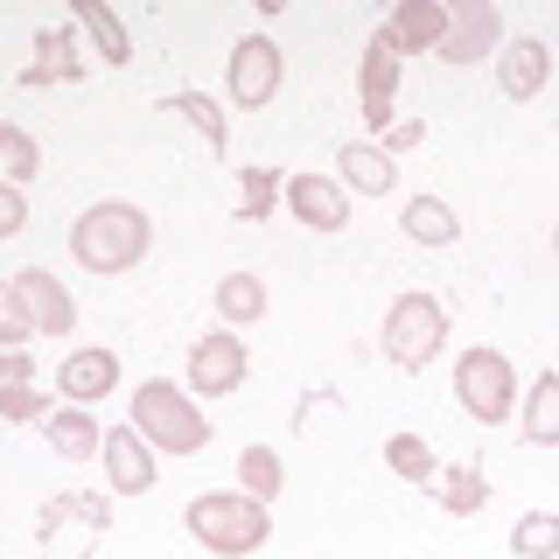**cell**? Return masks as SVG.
Masks as SVG:
<instances>
[{"instance_id":"22","label":"cell","mask_w":559,"mask_h":559,"mask_svg":"<svg viewBox=\"0 0 559 559\" xmlns=\"http://www.w3.org/2000/svg\"><path fill=\"white\" fill-rule=\"evenodd\" d=\"M259 314H266V280L259 273H224L217 280V322L245 329V322H259Z\"/></svg>"},{"instance_id":"5","label":"cell","mask_w":559,"mask_h":559,"mask_svg":"<svg viewBox=\"0 0 559 559\" xmlns=\"http://www.w3.org/2000/svg\"><path fill=\"white\" fill-rule=\"evenodd\" d=\"M441 349H448V308L433 301V294L413 287L384 308V357H392L399 371H427Z\"/></svg>"},{"instance_id":"4","label":"cell","mask_w":559,"mask_h":559,"mask_svg":"<svg viewBox=\"0 0 559 559\" xmlns=\"http://www.w3.org/2000/svg\"><path fill=\"white\" fill-rule=\"evenodd\" d=\"M454 399H462V413L476 419V427H503V419L518 413V364L489 343L462 349V357H454Z\"/></svg>"},{"instance_id":"35","label":"cell","mask_w":559,"mask_h":559,"mask_svg":"<svg viewBox=\"0 0 559 559\" xmlns=\"http://www.w3.org/2000/svg\"><path fill=\"white\" fill-rule=\"evenodd\" d=\"M552 252H559V231H552Z\"/></svg>"},{"instance_id":"21","label":"cell","mask_w":559,"mask_h":559,"mask_svg":"<svg viewBox=\"0 0 559 559\" xmlns=\"http://www.w3.org/2000/svg\"><path fill=\"white\" fill-rule=\"evenodd\" d=\"M524 441L559 448V371H538L532 392H524Z\"/></svg>"},{"instance_id":"9","label":"cell","mask_w":559,"mask_h":559,"mask_svg":"<svg viewBox=\"0 0 559 559\" xmlns=\"http://www.w3.org/2000/svg\"><path fill=\"white\" fill-rule=\"evenodd\" d=\"M14 301H22L35 336H70V329H78V301H70V287L49 266H22V273H14Z\"/></svg>"},{"instance_id":"8","label":"cell","mask_w":559,"mask_h":559,"mask_svg":"<svg viewBox=\"0 0 559 559\" xmlns=\"http://www.w3.org/2000/svg\"><path fill=\"white\" fill-rule=\"evenodd\" d=\"M357 92H364V127L392 133V98H399V43L392 28H371L364 43V70H357Z\"/></svg>"},{"instance_id":"3","label":"cell","mask_w":559,"mask_h":559,"mask_svg":"<svg viewBox=\"0 0 559 559\" xmlns=\"http://www.w3.org/2000/svg\"><path fill=\"white\" fill-rule=\"evenodd\" d=\"M133 433L154 454H203L210 448V419L189 392H175L168 378H147L133 392Z\"/></svg>"},{"instance_id":"23","label":"cell","mask_w":559,"mask_h":559,"mask_svg":"<svg viewBox=\"0 0 559 559\" xmlns=\"http://www.w3.org/2000/svg\"><path fill=\"white\" fill-rule=\"evenodd\" d=\"M78 84L84 78V63L78 57H70V35L63 28H35V63L22 70V84Z\"/></svg>"},{"instance_id":"32","label":"cell","mask_w":559,"mask_h":559,"mask_svg":"<svg viewBox=\"0 0 559 559\" xmlns=\"http://www.w3.org/2000/svg\"><path fill=\"white\" fill-rule=\"evenodd\" d=\"M28 336H35V329H28L22 301H14V280H0V349H22Z\"/></svg>"},{"instance_id":"12","label":"cell","mask_w":559,"mask_h":559,"mask_svg":"<svg viewBox=\"0 0 559 559\" xmlns=\"http://www.w3.org/2000/svg\"><path fill=\"white\" fill-rule=\"evenodd\" d=\"M98 462H105V483H112V497H147V489H154V448L140 441L133 427H112V433H105Z\"/></svg>"},{"instance_id":"28","label":"cell","mask_w":559,"mask_h":559,"mask_svg":"<svg viewBox=\"0 0 559 559\" xmlns=\"http://www.w3.org/2000/svg\"><path fill=\"white\" fill-rule=\"evenodd\" d=\"M384 468H392L399 483H433L441 476V462H433V448L419 441V433H392V441H384Z\"/></svg>"},{"instance_id":"30","label":"cell","mask_w":559,"mask_h":559,"mask_svg":"<svg viewBox=\"0 0 559 559\" xmlns=\"http://www.w3.org/2000/svg\"><path fill=\"white\" fill-rule=\"evenodd\" d=\"M238 182H245V197H238V217L245 224H266L273 217V203H280V168H238Z\"/></svg>"},{"instance_id":"17","label":"cell","mask_w":559,"mask_h":559,"mask_svg":"<svg viewBox=\"0 0 559 559\" xmlns=\"http://www.w3.org/2000/svg\"><path fill=\"white\" fill-rule=\"evenodd\" d=\"M43 441L57 448L63 462H84V454L105 448V433H98L92 406H49V413H43Z\"/></svg>"},{"instance_id":"14","label":"cell","mask_w":559,"mask_h":559,"mask_svg":"<svg viewBox=\"0 0 559 559\" xmlns=\"http://www.w3.org/2000/svg\"><path fill=\"white\" fill-rule=\"evenodd\" d=\"M112 384H119L112 349H70V357L57 364V392L70 399V406H92V399H105Z\"/></svg>"},{"instance_id":"1","label":"cell","mask_w":559,"mask_h":559,"mask_svg":"<svg viewBox=\"0 0 559 559\" xmlns=\"http://www.w3.org/2000/svg\"><path fill=\"white\" fill-rule=\"evenodd\" d=\"M154 245V224L140 203H92L78 224H70V259H78L84 273H133L140 259H147Z\"/></svg>"},{"instance_id":"25","label":"cell","mask_w":559,"mask_h":559,"mask_svg":"<svg viewBox=\"0 0 559 559\" xmlns=\"http://www.w3.org/2000/svg\"><path fill=\"white\" fill-rule=\"evenodd\" d=\"M399 224H406V238H413V245H454V238H462V217H454L441 197H413Z\"/></svg>"},{"instance_id":"34","label":"cell","mask_w":559,"mask_h":559,"mask_svg":"<svg viewBox=\"0 0 559 559\" xmlns=\"http://www.w3.org/2000/svg\"><path fill=\"white\" fill-rule=\"evenodd\" d=\"M419 140H427V127H419V119H399V127L384 133L378 147H384V154H406V147H419Z\"/></svg>"},{"instance_id":"18","label":"cell","mask_w":559,"mask_h":559,"mask_svg":"<svg viewBox=\"0 0 559 559\" xmlns=\"http://www.w3.org/2000/svg\"><path fill=\"white\" fill-rule=\"evenodd\" d=\"M49 399L35 392V364L28 349H0V419H43Z\"/></svg>"},{"instance_id":"36","label":"cell","mask_w":559,"mask_h":559,"mask_svg":"<svg viewBox=\"0 0 559 559\" xmlns=\"http://www.w3.org/2000/svg\"><path fill=\"white\" fill-rule=\"evenodd\" d=\"M92 559H98V552H92Z\"/></svg>"},{"instance_id":"29","label":"cell","mask_w":559,"mask_h":559,"mask_svg":"<svg viewBox=\"0 0 559 559\" xmlns=\"http://www.w3.org/2000/svg\"><path fill=\"white\" fill-rule=\"evenodd\" d=\"M511 552L518 559H559V511H524L511 524Z\"/></svg>"},{"instance_id":"19","label":"cell","mask_w":559,"mask_h":559,"mask_svg":"<svg viewBox=\"0 0 559 559\" xmlns=\"http://www.w3.org/2000/svg\"><path fill=\"white\" fill-rule=\"evenodd\" d=\"M70 518H84L92 532H105V524H112V503H105V497H84V489H63V497H49L43 511H35V538L49 546V538H57V524H70Z\"/></svg>"},{"instance_id":"13","label":"cell","mask_w":559,"mask_h":559,"mask_svg":"<svg viewBox=\"0 0 559 559\" xmlns=\"http://www.w3.org/2000/svg\"><path fill=\"white\" fill-rule=\"evenodd\" d=\"M546 78H552V49L538 43V35H518V43H503V57H497V84H503V98H538L546 92Z\"/></svg>"},{"instance_id":"11","label":"cell","mask_w":559,"mask_h":559,"mask_svg":"<svg viewBox=\"0 0 559 559\" xmlns=\"http://www.w3.org/2000/svg\"><path fill=\"white\" fill-rule=\"evenodd\" d=\"M287 210L308 231H343L349 224V189L336 175H287Z\"/></svg>"},{"instance_id":"10","label":"cell","mask_w":559,"mask_h":559,"mask_svg":"<svg viewBox=\"0 0 559 559\" xmlns=\"http://www.w3.org/2000/svg\"><path fill=\"white\" fill-rule=\"evenodd\" d=\"M497 35H503V22H497V8H489V0H462V8H454V22H448L441 63H454V70H468V63L497 57Z\"/></svg>"},{"instance_id":"33","label":"cell","mask_w":559,"mask_h":559,"mask_svg":"<svg viewBox=\"0 0 559 559\" xmlns=\"http://www.w3.org/2000/svg\"><path fill=\"white\" fill-rule=\"evenodd\" d=\"M28 231V197L14 182H0V238H22Z\"/></svg>"},{"instance_id":"7","label":"cell","mask_w":559,"mask_h":559,"mask_svg":"<svg viewBox=\"0 0 559 559\" xmlns=\"http://www.w3.org/2000/svg\"><path fill=\"white\" fill-rule=\"evenodd\" d=\"M245 384V336H231V329H210V336H197V349H189V399H224Z\"/></svg>"},{"instance_id":"31","label":"cell","mask_w":559,"mask_h":559,"mask_svg":"<svg viewBox=\"0 0 559 559\" xmlns=\"http://www.w3.org/2000/svg\"><path fill=\"white\" fill-rule=\"evenodd\" d=\"M35 168H43V147H35V140H28L22 127H8V119H0V182H14V189H22Z\"/></svg>"},{"instance_id":"24","label":"cell","mask_w":559,"mask_h":559,"mask_svg":"<svg viewBox=\"0 0 559 559\" xmlns=\"http://www.w3.org/2000/svg\"><path fill=\"white\" fill-rule=\"evenodd\" d=\"M238 483H245V497H259V503H280V489H287V462H280V448L252 441V448L238 454Z\"/></svg>"},{"instance_id":"6","label":"cell","mask_w":559,"mask_h":559,"mask_svg":"<svg viewBox=\"0 0 559 559\" xmlns=\"http://www.w3.org/2000/svg\"><path fill=\"white\" fill-rule=\"evenodd\" d=\"M231 105H266V98H280V78H287V57H280V43L273 35H245V43L231 49Z\"/></svg>"},{"instance_id":"20","label":"cell","mask_w":559,"mask_h":559,"mask_svg":"<svg viewBox=\"0 0 559 559\" xmlns=\"http://www.w3.org/2000/svg\"><path fill=\"white\" fill-rule=\"evenodd\" d=\"M162 112H182L189 127L203 133V147H210V154L231 147V119H224V105L210 98V92H168V98H162Z\"/></svg>"},{"instance_id":"26","label":"cell","mask_w":559,"mask_h":559,"mask_svg":"<svg viewBox=\"0 0 559 559\" xmlns=\"http://www.w3.org/2000/svg\"><path fill=\"white\" fill-rule=\"evenodd\" d=\"M78 28L98 43V57H112V63H133V35H127V22H119L112 8H98V0H78Z\"/></svg>"},{"instance_id":"27","label":"cell","mask_w":559,"mask_h":559,"mask_svg":"<svg viewBox=\"0 0 559 559\" xmlns=\"http://www.w3.org/2000/svg\"><path fill=\"white\" fill-rule=\"evenodd\" d=\"M433 483H441V503H448V518H476L483 503H489V476H483L476 462H454L448 476H433Z\"/></svg>"},{"instance_id":"16","label":"cell","mask_w":559,"mask_h":559,"mask_svg":"<svg viewBox=\"0 0 559 559\" xmlns=\"http://www.w3.org/2000/svg\"><path fill=\"white\" fill-rule=\"evenodd\" d=\"M448 22H454V8H441V0H406L384 28H392L399 57H413V49H441L448 43Z\"/></svg>"},{"instance_id":"15","label":"cell","mask_w":559,"mask_h":559,"mask_svg":"<svg viewBox=\"0 0 559 559\" xmlns=\"http://www.w3.org/2000/svg\"><path fill=\"white\" fill-rule=\"evenodd\" d=\"M392 154L378 147V140H343L336 147V182L343 189H357V197H384V189H392Z\"/></svg>"},{"instance_id":"2","label":"cell","mask_w":559,"mask_h":559,"mask_svg":"<svg viewBox=\"0 0 559 559\" xmlns=\"http://www.w3.org/2000/svg\"><path fill=\"white\" fill-rule=\"evenodd\" d=\"M182 518H189V538L217 559H245L273 538V511L245 489H203V497H189Z\"/></svg>"}]
</instances>
